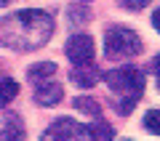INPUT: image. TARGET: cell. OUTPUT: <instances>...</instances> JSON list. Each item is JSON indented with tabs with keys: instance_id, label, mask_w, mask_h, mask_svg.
Here are the masks:
<instances>
[{
	"instance_id": "obj_2",
	"label": "cell",
	"mask_w": 160,
	"mask_h": 141,
	"mask_svg": "<svg viewBox=\"0 0 160 141\" xmlns=\"http://www.w3.org/2000/svg\"><path fill=\"white\" fill-rule=\"evenodd\" d=\"M144 43L133 29L128 27H109L107 35H104V53L109 59H128L142 53Z\"/></svg>"
},
{
	"instance_id": "obj_11",
	"label": "cell",
	"mask_w": 160,
	"mask_h": 141,
	"mask_svg": "<svg viewBox=\"0 0 160 141\" xmlns=\"http://www.w3.org/2000/svg\"><path fill=\"white\" fill-rule=\"evenodd\" d=\"M19 96V83L16 80H3L0 83V107H8Z\"/></svg>"
},
{
	"instance_id": "obj_17",
	"label": "cell",
	"mask_w": 160,
	"mask_h": 141,
	"mask_svg": "<svg viewBox=\"0 0 160 141\" xmlns=\"http://www.w3.org/2000/svg\"><path fill=\"white\" fill-rule=\"evenodd\" d=\"M6 3H8V0H0V8H3V6H6Z\"/></svg>"
},
{
	"instance_id": "obj_4",
	"label": "cell",
	"mask_w": 160,
	"mask_h": 141,
	"mask_svg": "<svg viewBox=\"0 0 160 141\" xmlns=\"http://www.w3.org/2000/svg\"><path fill=\"white\" fill-rule=\"evenodd\" d=\"M40 141H91L88 139V125L75 123L72 117H59L46 128Z\"/></svg>"
},
{
	"instance_id": "obj_12",
	"label": "cell",
	"mask_w": 160,
	"mask_h": 141,
	"mask_svg": "<svg viewBox=\"0 0 160 141\" xmlns=\"http://www.w3.org/2000/svg\"><path fill=\"white\" fill-rule=\"evenodd\" d=\"M144 128H147L149 133L160 136V109H149V112L144 114Z\"/></svg>"
},
{
	"instance_id": "obj_5",
	"label": "cell",
	"mask_w": 160,
	"mask_h": 141,
	"mask_svg": "<svg viewBox=\"0 0 160 141\" xmlns=\"http://www.w3.org/2000/svg\"><path fill=\"white\" fill-rule=\"evenodd\" d=\"M67 59L78 67V64H91L93 61V53H96V45H93L91 35H72L67 40V48H64Z\"/></svg>"
},
{
	"instance_id": "obj_9",
	"label": "cell",
	"mask_w": 160,
	"mask_h": 141,
	"mask_svg": "<svg viewBox=\"0 0 160 141\" xmlns=\"http://www.w3.org/2000/svg\"><path fill=\"white\" fill-rule=\"evenodd\" d=\"M88 139H91V141H112L115 139V130H112L109 123L96 120L93 125H88Z\"/></svg>"
},
{
	"instance_id": "obj_1",
	"label": "cell",
	"mask_w": 160,
	"mask_h": 141,
	"mask_svg": "<svg viewBox=\"0 0 160 141\" xmlns=\"http://www.w3.org/2000/svg\"><path fill=\"white\" fill-rule=\"evenodd\" d=\"M53 19L46 11L24 8L0 19V45L13 51H38L51 40Z\"/></svg>"
},
{
	"instance_id": "obj_6",
	"label": "cell",
	"mask_w": 160,
	"mask_h": 141,
	"mask_svg": "<svg viewBox=\"0 0 160 141\" xmlns=\"http://www.w3.org/2000/svg\"><path fill=\"white\" fill-rule=\"evenodd\" d=\"M64 96V90L59 83H40L38 90H35V104H40V107H53V104H59Z\"/></svg>"
},
{
	"instance_id": "obj_10",
	"label": "cell",
	"mask_w": 160,
	"mask_h": 141,
	"mask_svg": "<svg viewBox=\"0 0 160 141\" xmlns=\"http://www.w3.org/2000/svg\"><path fill=\"white\" fill-rule=\"evenodd\" d=\"M75 109L83 112V114H88V117H93V120L102 117V107H99V101H93V99H88V96H78V99H75Z\"/></svg>"
},
{
	"instance_id": "obj_15",
	"label": "cell",
	"mask_w": 160,
	"mask_h": 141,
	"mask_svg": "<svg viewBox=\"0 0 160 141\" xmlns=\"http://www.w3.org/2000/svg\"><path fill=\"white\" fill-rule=\"evenodd\" d=\"M152 27H155V29L160 32V8H158L155 13H152Z\"/></svg>"
},
{
	"instance_id": "obj_16",
	"label": "cell",
	"mask_w": 160,
	"mask_h": 141,
	"mask_svg": "<svg viewBox=\"0 0 160 141\" xmlns=\"http://www.w3.org/2000/svg\"><path fill=\"white\" fill-rule=\"evenodd\" d=\"M152 69H155V72H158V75H160V53H158V56H155V59H152Z\"/></svg>"
},
{
	"instance_id": "obj_13",
	"label": "cell",
	"mask_w": 160,
	"mask_h": 141,
	"mask_svg": "<svg viewBox=\"0 0 160 141\" xmlns=\"http://www.w3.org/2000/svg\"><path fill=\"white\" fill-rule=\"evenodd\" d=\"M136 101H139V99H123V101H120L115 109H118V114H131L133 107H136Z\"/></svg>"
},
{
	"instance_id": "obj_20",
	"label": "cell",
	"mask_w": 160,
	"mask_h": 141,
	"mask_svg": "<svg viewBox=\"0 0 160 141\" xmlns=\"http://www.w3.org/2000/svg\"><path fill=\"white\" fill-rule=\"evenodd\" d=\"M11 141H19V139H11Z\"/></svg>"
},
{
	"instance_id": "obj_14",
	"label": "cell",
	"mask_w": 160,
	"mask_h": 141,
	"mask_svg": "<svg viewBox=\"0 0 160 141\" xmlns=\"http://www.w3.org/2000/svg\"><path fill=\"white\" fill-rule=\"evenodd\" d=\"M120 6L128 8V11H142V8L149 6V0H120Z\"/></svg>"
},
{
	"instance_id": "obj_3",
	"label": "cell",
	"mask_w": 160,
	"mask_h": 141,
	"mask_svg": "<svg viewBox=\"0 0 160 141\" xmlns=\"http://www.w3.org/2000/svg\"><path fill=\"white\" fill-rule=\"evenodd\" d=\"M104 83L109 85V90L120 93L123 99H139L144 90V75L133 67H118L104 72Z\"/></svg>"
},
{
	"instance_id": "obj_19",
	"label": "cell",
	"mask_w": 160,
	"mask_h": 141,
	"mask_svg": "<svg viewBox=\"0 0 160 141\" xmlns=\"http://www.w3.org/2000/svg\"><path fill=\"white\" fill-rule=\"evenodd\" d=\"M83 3H91V0H83Z\"/></svg>"
},
{
	"instance_id": "obj_8",
	"label": "cell",
	"mask_w": 160,
	"mask_h": 141,
	"mask_svg": "<svg viewBox=\"0 0 160 141\" xmlns=\"http://www.w3.org/2000/svg\"><path fill=\"white\" fill-rule=\"evenodd\" d=\"M53 75H56V64H53V61H40V64H32V67L27 69V77L32 80L35 85L48 83Z\"/></svg>"
},
{
	"instance_id": "obj_18",
	"label": "cell",
	"mask_w": 160,
	"mask_h": 141,
	"mask_svg": "<svg viewBox=\"0 0 160 141\" xmlns=\"http://www.w3.org/2000/svg\"><path fill=\"white\" fill-rule=\"evenodd\" d=\"M158 90H160V75H158Z\"/></svg>"
},
{
	"instance_id": "obj_7",
	"label": "cell",
	"mask_w": 160,
	"mask_h": 141,
	"mask_svg": "<svg viewBox=\"0 0 160 141\" xmlns=\"http://www.w3.org/2000/svg\"><path fill=\"white\" fill-rule=\"evenodd\" d=\"M72 80L80 85V88H91V85H96V80H99V69L93 67V64H78V67L72 69Z\"/></svg>"
}]
</instances>
